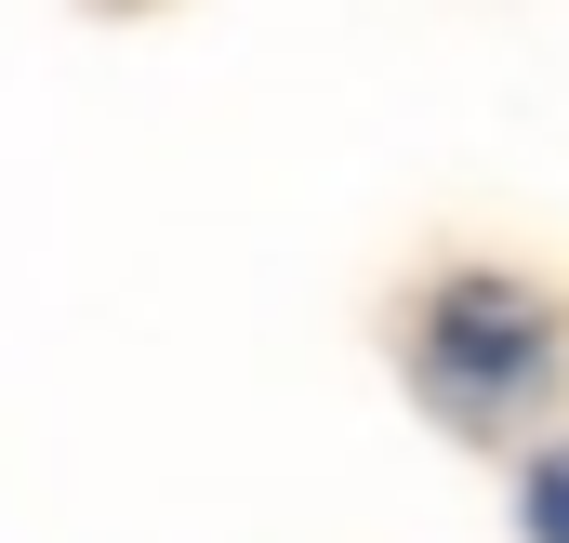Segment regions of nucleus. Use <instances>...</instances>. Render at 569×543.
<instances>
[{"mask_svg":"<svg viewBox=\"0 0 569 543\" xmlns=\"http://www.w3.org/2000/svg\"><path fill=\"white\" fill-rule=\"evenodd\" d=\"M517 517H530V543H569V451H543V464H530Z\"/></svg>","mask_w":569,"mask_h":543,"instance_id":"obj_1","label":"nucleus"}]
</instances>
